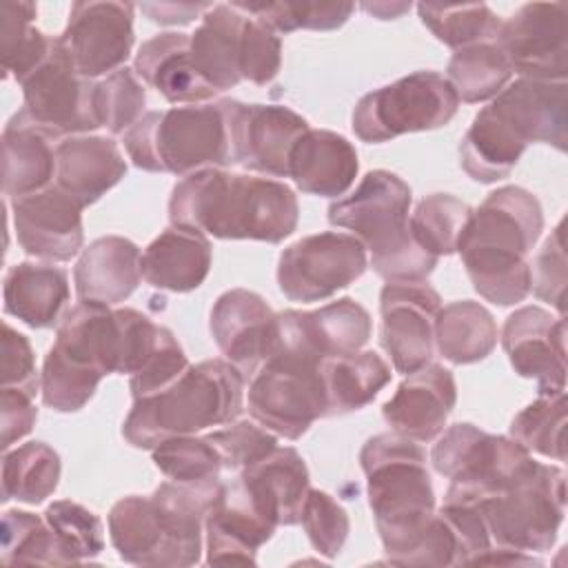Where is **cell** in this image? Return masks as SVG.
Wrapping results in <instances>:
<instances>
[{
  "mask_svg": "<svg viewBox=\"0 0 568 568\" xmlns=\"http://www.w3.org/2000/svg\"><path fill=\"white\" fill-rule=\"evenodd\" d=\"M69 295L67 271L53 264L18 262L4 273V313L31 328H51L60 324Z\"/></svg>",
  "mask_w": 568,
  "mask_h": 568,
  "instance_id": "d6a6232c",
  "label": "cell"
},
{
  "mask_svg": "<svg viewBox=\"0 0 568 568\" xmlns=\"http://www.w3.org/2000/svg\"><path fill=\"white\" fill-rule=\"evenodd\" d=\"M169 220L217 240L280 244L297 229L300 204L293 189L280 180L211 166L184 175L173 186Z\"/></svg>",
  "mask_w": 568,
  "mask_h": 568,
  "instance_id": "6da1fadb",
  "label": "cell"
},
{
  "mask_svg": "<svg viewBox=\"0 0 568 568\" xmlns=\"http://www.w3.org/2000/svg\"><path fill=\"white\" fill-rule=\"evenodd\" d=\"M213 4L197 2H142L140 9L149 16V20L158 24H189L195 16L206 13Z\"/></svg>",
  "mask_w": 568,
  "mask_h": 568,
  "instance_id": "680465c9",
  "label": "cell"
},
{
  "mask_svg": "<svg viewBox=\"0 0 568 568\" xmlns=\"http://www.w3.org/2000/svg\"><path fill=\"white\" fill-rule=\"evenodd\" d=\"M240 481L262 513L277 526L300 524L311 486L306 462L295 448L277 446L260 462L240 470Z\"/></svg>",
  "mask_w": 568,
  "mask_h": 568,
  "instance_id": "83f0119b",
  "label": "cell"
},
{
  "mask_svg": "<svg viewBox=\"0 0 568 568\" xmlns=\"http://www.w3.org/2000/svg\"><path fill=\"white\" fill-rule=\"evenodd\" d=\"M541 231V204L521 186H501L473 209L455 253L486 302L513 306L528 297V255Z\"/></svg>",
  "mask_w": 568,
  "mask_h": 568,
  "instance_id": "7a4b0ae2",
  "label": "cell"
},
{
  "mask_svg": "<svg viewBox=\"0 0 568 568\" xmlns=\"http://www.w3.org/2000/svg\"><path fill=\"white\" fill-rule=\"evenodd\" d=\"M493 113L521 140L544 142L566 151L568 142V84L566 80L517 78L508 82L488 104Z\"/></svg>",
  "mask_w": 568,
  "mask_h": 568,
  "instance_id": "7402d4cb",
  "label": "cell"
},
{
  "mask_svg": "<svg viewBox=\"0 0 568 568\" xmlns=\"http://www.w3.org/2000/svg\"><path fill=\"white\" fill-rule=\"evenodd\" d=\"M211 260V242L204 233L171 224L144 248L142 277L153 288L189 293L204 284Z\"/></svg>",
  "mask_w": 568,
  "mask_h": 568,
  "instance_id": "f546056e",
  "label": "cell"
},
{
  "mask_svg": "<svg viewBox=\"0 0 568 568\" xmlns=\"http://www.w3.org/2000/svg\"><path fill=\"white\" fill-rule=\"evenodd\" d=\"M191 36L166 31L142 42L133 71L171 104H195L211 100L213 91L191 64Z\"/></svg>",
  "mask_w": 568,
  "mask_h": 568,
  "instance_id": "f1b7e54d",
  "label": "cell"
},
{
  "mask_svg": "<svg viewBox=\"0 0 568 568\" xmlns=\"http://www.w3.org/2000/svg\"><path fill=\"white\" fill-rule=\"evenodd\" d=\"M220 102L229 120L233 164L273 178H288L291 151L311 129L308 122L282 104H244L231 98Z\"/></svg>",
  "mask_w": 568,
  "mask_h": 568,
  "instance_id": "9a60e30c",
  "label": "cell"
},
{
  "mask_svg": "<svg viewBox=\"0 0 568 568\" xmlns=\"http://www.w3.org/2000/svg\"><path fill=\"white\" fill-rule=\"evenodd\" d=\"M457 109L459 98L446 75L415 71L362 95L353 109L351 126L362 142L379 144L404 133L446 126Z\"/></svg>",
  "mask_w": 568,
  "mask_h": 568,
  "instance_id": "30bf717a",
  "label": "cell"
},
{
  "mask_svg": "<svg viewBox=\"0 0 568 568\" xmlns=\"http://www.w3.org/2000/svg\"><path fill=\"white\" fill-rule=\"evenodd\" d=\"M38 408L33 397L20 388H2L0 393V448L7 453L11 444L29 435L36 426Z\"/></svg>",
  "mask_w": 568,
  "mask_h": 568,
  "instance_id": "6f0895ef",
  "label": "cell"
},
{
  "mask_svg": "<svg viewBox=\"0 0 568 568\" xmlns=\"http://www.w3.org/2000/svg\"><path fill=\"white\" fill-rule=\"evenodd\" d=\"M326 417L346 415L371 404L390 382V366L375 351H353L320 362Z\"/></svg>",
  "mask_w": 568,
  "mask_h": 568,
  "instance_id": "836d02e7",
  "label": "cell"
},
{
  "mask_svg": "<svg viewBox=\"0 0 568 568\" xmlns=\"http://www.w3.org/2000/svg\"><path fill=\"white\" fill-rule=\"evenodd\" d=\"M60 455L44 442H27L2 457V504L9 499L38 506L60 484Z\"/></svg>",
  "mask_w": 568,
  "mask_h": 568,
  "instance_id": "74e56055",
  "label": "cell"
},
{
  "mask_svg": "<svg viewBox=\"0 0 568 568\" xmlns=\"http://www.w3.org/2000/svg\"><path fill=\"white\" fill-rule=\"evenodd\" d=\"M473 209L450 193H433L419 200L408 217L415 242L435 255H453L457 251L459 235L470 217Z\"/></svg>",
  "mask_w": 568,
  "mask_h": 568,
  "instance_id": "7bdbcfd3",
  "label": "cell"
},
{
  "mask_svg": "<svg viewBox=\"0 0 568 568\" xmlns=\"http://www.w3.org/2000/svg\"><path fill=\"white\" fill-rule=\"evenodd\" d=\"M206 439L215 446L222 468L226 470H244L277 448V437L251 422H235L222 430L209 433Z\"/></svg>",
  "mask_w": 568,
  "mask_h": 568,
  "instance_id": "f907efd6",
  "label": "cell"
},
{
  "mask_svg": "<svg viewBox=\"0 0 568 568\" xmlns=\"http://www.w3.org/2000/svg\"><path fill=\"white\" fill-rule=\"evenodd\" d=\"M495 44L513 73L561 82L568 75V36L564 2H528L501 20Z\"/></svg>",
  "mask_w": 568,
  "mask_h": 568,
  "instance_id": "2e32d148",
  "label": "cell"
},
{
  "mask_svg": "<svg viewBox=\"0 0 568 568\" xmlns=\"http://www.w3.org/2000/svg\"><path fill=\"white\" fill-rule=\"evenodd\" d=\"M251 417L284 439H300L326 417L320 359L275 346L248 384Z\"/></svg>",
  "mask_w": 568,
  "mask_h": 568,
  "instance_id": "8fae6325",
  "label": "cell"
},
{
  "mask_svg": "<svg viewBox=\"0 0 568 568\" xmlns=\"http://www.w3.org/2000/svg\"><path fill=\"white\" fill-rule=\"evenodd\" d=\"M508 430L524 448L566 462V388L541 393L513 417Z\"/></svg>",
  "mask_w": 568,
  "mask_h": 568,
  "instance_id": "60d3db41",
  "label": "cell"
},
{
  "mask_svg": "<svg viewBox=\"0 0 568 568\" xmlns=\"http://www.w3.org/2000/svg\"><path fill=\"white\" fill-rule=\"evenodd\" d=\"M209 328L226 362L248 379L275 346L277 313H273L262 295L246 288H231L215 300Z\"/></svg>",
  "mask_w": 568,
  "mask_h": 568,
  "instance_id": "d6986e66",
  "label": "cell"
},
{
  "mask_svg": "<svg viewBox=\"0 0 568 568\" xmlns=\"http://www.w3.org/2000/svg\"><path fill=\"white\" fill-rule=\"evenodd\" d=\"M477 506L497 546L521 552L550 550L566 515V473L537 462L526 477Z\"/></svg>",
  "mask_w": 568,
  "mask_h": 568,
  "instance_id": "9c48e42d",
  "label": "cell"
},
{
  "mask_svg": "<svg viewBox=\"0 0 568 568\" xmlns=\"http://www.w3.org/2000/svg\"><path fill=\"white\" fill-rule=\"evenodd\" d=\"M300 521L306 530L308 541L320 555L335 559L342 552L351 530V521L346 510L328 493L311 488L304 499Z\"/></svg>",
  "mask_w": 568,
  "mask_h": 568,
  "instance_id": "681fc988",
  "label": "cell"
},
{
  "mask_svg": "<svg viewBox=\"0 0 568 568\" xmlns=\"http://www.w3.org/2000/svg\"><path fill=\"white\" fill-rule=\"evenodd\" d=\"M109 537L120 559L135 566L164 568L166 537L151 497L129 495L109 510Z\"/></svg>",
  "mask_w": 568,
  "mask_h": 568,
  "instance_id": "d590c367",
  "label": "cell"
},
{
  "mask_svg": "<svg viewBox=\"0 0 568 568\" xmlns=\"http://www.w3.org/2000/svg\"><path fill=\"white\" fill-rule=\"evenodd\" d=\"M373 333L368 311L353 297L324 304L317 311L277 313L275 346L300 351L315 359L359 351Z\"/></svg>",
  "mask_w": 568,
  "mask_h": 568,
  "instance_id": "ffe728a7",
  "label": "cell"
},
{
  "mask_svg": "<svg viewBox=\"0 0 568 568\" xmlns=\"http://www.w3.org/2000/svg\"><path fill=\"white\" fill-rule=\"evenodd\" d=\"M153 464L171 481L220 484L222 459L206 437H169L153 448Z\"/></svg>",
  "mask_w": 568,
  "mask_h": 568,
  "instance_id": "7dc6e473",
  "label": "cell"
},
{
  "mask_svg": "<svg viewBox=\"0 0 568 568\" xmlns=\"http://www.w3.org/2000/svg\"><path fill=\"white\" fill-rule=\"evenodd\" d=\"M2 552L0 559L7 566L16 564H42V566H62V555L53 530L44 517H38L27 510H4L2 513Z\"/></svg>",
  "mask_w": 568,
  "mask_h": 568,
  "instance_id": "f6af8a7d",
  "label": "cell"
},
{
  "mask_svg": "<svg viewBox=\"0 0 568 568\" xmlns=\"http://www.w3.org/2000/svg\"><path fill=\"white\" fill-rule=\"evenodd\" d=\"M2 388H20L36 397L40 390V373L27 335L7 322L2 324Z\"/></svg>",
  "mask_w": 568,
  "mask_h": 568,
  "instance_id": "9f6ffc18",
  "label": "cell"
},
{
  "mask_svg": "<svg viewBox=\"0 0 568 568\" xmlns=\"http://www.w3.org/2000/svg\"><path fill=\"white\" fill-rule=\"evenodd\" d=\"M457 404L455 377L442 364H426L410 373L382 406L386 424L417 442H433L446 426L448 415Z\"/></svg>",
  "mask_w": 568,
  "mask_h": 568,
  "instance_id": "cb8c5ba5",
  "label": "cell"
},
{
  "mask_svg": "<svg viewBox=\"0 0 568 568\" xmlns=\"http://www.w3.org/2000/svg\"><path fill=\"white\" fill-rule=\"evenodd\" d=\"M277 524L268 519L253 501L240 477L222 484L206 519V564H255Z\"/></svg>",
  "mask_w": 568,
  "mask_h": 568,
  "instance_id": "603a6c76",
  "label": "cell"
},
{
  "mask_svg": "<svg viewBox=\"0 0 568 568\" xmlns=\"http://www.w3.org/2000/svg\"><path fill=\"white\" fill-rule=\"evenodd\" d=\"M446 71L459 102L468 104L495 98L513 78V69L495 42L457 49Z\"/></svg>",
  "mask_w": 568,
  "mask_h": 568,
  "instance_id": "ab89813d",
  "label": "cell"
},
{
  "mask_svg": "<svg viewBox=\"0 0 568 568\" xmlns=\"http://www.w3.org/2000/svg\"><path fill=\"white\" fill-rule=\"evenodd\" d=\"M51 133L31 122L22 111L13 113L2 131V191L22 197L42 191L55 180V146Z\"/></svg>",
  "mask_w": 568,
  "mask_h": 568,
  "instance_id": "4dcf8cb0",
  "label": "cell"
},
{
  "mask_svg": "<svg viewBox=\"0 0 568 568\" xmlns=\"http://www.w3.org/2000/svg\"><path fill=\"white\" fill-rule=\"evenodd\" d=\"M439 515L446 519L457 544V566L473 564L490 548V532L477 504L444 501Z\"/></svg>",
  "mask_w": 568,
  "mask_h": 568,
  "instance_id": "db71d44e",
  "label": "cell"
},
{
  "mask_svg": "<svg viewBox=\"0 0 568 568\" xmlns=\"http://www.w3.org/2000/svg\"><path fill=\"white\" fill-rule=\"evenodd\" d=\"M44 519L53 530L64 564L91 561L104 550V528L100 517L71 499L47 506Z\"/></svg>",
  "mask_w": 568,
  "mask_h": 568,
  "instance_id": "ee69618b",
  "label": "cell"
},
{
  "mask_svg": "<svg viewBox=\"0 0 568 568\" xmlns=\"http://www.w3.org/2000/svg\"><path fill=\"white\" fill-rule=\"evenodd\" d=\"M244 382L242 373L226 359L213 357L191 364L162 393L133 399L122 424V437L133 448L153 450L169 437L231 424L244 408Z\"/></svg>",
  "mask_w": 568,
  "mask_h": 568,
  "instance_id": "5b68a950",
  "label": "cell"
},
{
  "mask_svg": "<svg viewBox=\"0 0 568 568\" xmlns=\"http://www.w3.org/2000/svg\"><path fill=\"white\" fill-rule=\"evenodd\" d=\"M524 151L526 144L515 138L490 106H484L462 138L459 164L475 182L493 184L510 175Z\"/></svg>",
  "mask_w": 568,
  "mask_h": 568,
  "instance_id": "e575fe53",
  "label": "cell"
},
{
  "mask_svg": "<svg viewBox=\"0 0 568 568\" xmlns=\"http://www.w3.org/2000/svg\"><path fill=\"white\" fill-rule=\"evenodd\" d=\"M362 9L379 20H395L410 9V2H364Z\"/></svg>",
  "mask_w": 568,
  "mask_h": 568,
  "instance_id": "91938a15",
  "label": "cell"
},
{
  "mask_svg": "<svg viewBox=\"0 0 568 568\" xmlns=\"http://www.w3.org/2000/svg\"><path fill=\"white\" fill-rule=\"evenodd\" d=\"M357 171L355 146L335 131L308 129L291 151L288 178L308 195H344L355 182Z\"/></svg>",
  "mask_w": 568,
  "mask_h": 568,
  "instance_id": "4316f807",
  "label": "cell"
},
{
  "mask_svg": "<svg viewBox=\"0 0 568 568\" xmlns=\"http://www.w3.org/2000/svg\"><path fill=\"white\" fill-rule=\"evenodd\" d=\"M16 237L27 255L69 262L84 244L82 206L55 184L11 200Z\"/></svg>",
  "mask_w": 568,
  "mask_h": 568,
  "instance_id": "44dd1931",
  "label": "cell"
},
{
  "mask_svg": "<svg viewBox=\"0 0 568 568\" xmlns=\"http://www.w3.org/2000/svg\"><path fill=\"white\" fill-rule=\"evenodd\" d=\"M368 506L390 564L402 566L435 515V490L424 448L399 435L379 433L359 450Z\"/></svg>",
  "mask_w": 568,
  "mask_h": 568,
  "instance_id": "3957f363",
  "label": "cell"
},
{
  "mask_svg": "<svg viewBox=\"0 0 568 568\" xmlns=\"http://www.w3.org/2000/svg\"><path fill=\"white\" fill-rule=\"evenodd\" d=\"M430 450L433 468L450 479L444 501L477 504L521 477L535 466L530 450L506 435H490L468 422L439 433Z\"/></svg>",
  "mask_w": 568,
  "mask_h": 568,
  "instance_id": "ba28073f",
  "label": "cell"
},
{
  "mask_svg": "<svg viewBox=\"0 0 568 568\" xmlns=\"http://www.w3.org/2000/svg\"><path fill=\"white\" fill-rule=\"evenodd\" d=\"M240 11L257 18L268 29L291 33L297 29L333 31L346 24L355 11L353 2H233Z\"/></svg>",
  "mask_w": 568,
  "mask_h": 568,
  "instance_id": "bcb514c9",
  "label": "cell"
},
{
  "mask_svg": "<svg viewBox=\"0 0 568 568\" xmlns=\"http://www.w3.org/2000/svg\"><path fill=\"white\" fill-rule=\"evenodd\" d=\"M126 173V162L113 138L71 135L55 146L53 184L82 209L98 202Z\"/></svg>",
  "mask_w": 568,
  "mask_h": 568,
  "instance_id": "d4e9b609",
  "label": "cell"
},
{
  "mask_svg": "<svg viewBox=\"0 0 568 568\" xmlns=\"http://www.w3.org/2000/svg\"><path fill=\"white\" fill-rule=\"evenodd\" d=\"M122 326L118 308L80 302L64 313L40 373L44 406L75 413L87 406L104 375L118 373Z\"/></svg>",
  "mask_w": 568,
  "mask_h": 568,
  "instance_id": "8992f818",
  "label": "cell"
},
{
  "mask_svg": "<svg viewBox=\"0 0 568 568\" xmlns=\"http://www.w3.org/2000/svg\"><path fill=\"white\" fill-rule=\"evenodd\" d=\"M131 2H73L58 44L71 67L93 80L122 69L131 55L133 36Z\"/></svg>",
  "mask_w": 568,
  "mask_h": 568,
  "instance_id": "5bb4252c",
  "label": "cell"
},
{
  "mask_svg": "<svg viewBox=\"0 0 568 568\" xmlns=\"http://www.w3.org/2000/svg\"><path fill=\"white\" fill-rule=\"evenodd\" d=\"M246 13L231 4H213L191 33V64L213 89L226 91L242 82L240 44Z\"/></svg>",
  "mask_w": 568,
  "mask_h": 568,
  "instance_id": "1f68e13d",
  "label": "cell"
},
{
  "mask_svg": "<svg viewBox=\"0 0 568 568\" xmlns=\"http://www.w3.org/2000/svg\"><path fill=\"white\" fill-rule=\"evenodd\" d=\"M368 268L364 244L348 233L306 235L280 253L277 284L291 302H322Z\"/></svg>",
  "mask_w": 568,
  "mask_h": 568,
  "instance_id": "7c38bea8",
  "label": "cell"
},
{
  "mask_svg": "<svg viewBox=\"0 0 568 568\" xmlns=\"http://www.w3.org/2000/svg\"><path fill=\"white\" fill-rule=\"evenodd\" d=\"M497 344V324L488 308L473 300L450 302L435 320V346L453 364L486 359Z\"/></svg>",
  "mask_w": 568,
  "mask_h": 568,
  "instance_id": "8d00e7d4",
  "label": "cell"
},
{
  "mask_svg": "<svg viewBox=\"0 0 568 568\" xmlns=\"http://www.w3.org/2000/svg\"><path fill=\"white\" fill-rule=\"evenodd\" d=\"M282 69V40L264 22L246 13L242 44H240V73L257 87L268 84Z\"/></svg>",
  "mask_w": 568,
  "mask_h": 568,
  "instance_id": "816d5d0a",
  "label": "cell"
},
{
  "mask_svg": "<svg viewBox=\"0 0 568 568\" xmlns=\"http://www.w3.org/2000/svg\"><path fill=\"white\" fill-rule=\"evenodd\" d=\"M129 160L151 173L189 175L233 164L231 131L222 102L173 106L144 113L124 131Z\"/></svg>",
  "mask_w": 568,
  "mask_h": 568,
  "instance_id": "52a82bcc",
  "label": "cell"
},
{
  "mask_svg": "<svg viewBox=\"0 0 568 568\" xmlns=\"http://www.w3.org/2000/svg\"><path fill=\"white\" fill-rule=\"evenodd\" d=\"M146 93L133 69H118L95 84V106L102 126L118 135L129 131L144 111Z\"/></svg>",
  "mask_w": 568,
  "mask_h": 568,
  "instance_id": "c3c4849f",
  "label": "cell"
},
{
  "mask_svg": "<svg viewBox=\"0 0 568 568\" xmlns=\"http://www.w3.org/2000/svg\"><path fill=\"white\" fill-rule=\"evenodd\" d=\"M424 27L450 49H464L479 42H495L501 18L488 4H417Z\"/></svg>",
  "mask_w": 568,
  "mask_h": 568,
  "instance_id": "b9f144b4",
  "label": "cell"
},
{
  "mask_svg": "<svg viewBox=\"0 0 568 568\" xmlns=\"http://www.w3.org/2000/svg\"><path fill=\"white\" fill-rule=\"evenodd\" d=\"M189 359L180 346V342L175 339V335H171L164 346L149 359V364L138 371L135 375H131L129 379V388H131V397L133 399H142V397H151L162 393L164 388H169L186 368H189Z\"/></svg>",
  "mask_w": 568,
  "mask_h": 568,
  "instance_id": "11a10c76",
  "label": "cell"
},
{
  "mask_svg": "<svg viewBox=\"0 0 568 568\" xmlns=\"http://www.w3.org/2000/svg\"><path fill=\"white\" fill-rule=\"evenodd\" d=\"M142 280V253L135 242L122 235L93 240L75 262L73 284L80 302L120 304Z\"/></svg>",
  "mask_w": 568,
  "mask_h": 568,
  "instance_id": "484cf974",
  "label": "cell"
},
{
  "mask_svg": "<svg viewBox=\"0 0 568 568\" xmlns=\"http://www.w3.org/2000/svg\"><path fill=\"white\" fill-rule=\"evenodd\" d=\"M530 291L535 295L559 311V315L566 313V284H568V271H566V244H564V222H559L552 233L546 237L541 251L535 257V264H530Z\"/></svg>",
  "mask_w": 568,
  "mask_h": 568,
  "instance_id": "f5cc1de1",
  "label": "cell"
},
{
  "mask_svg": "<svg viewBox=\"0 0 568 568\" xmlns=\"http://www.w3.org/2000/svg\"><path fill=\"white\" fill-rule=\"evenodd\" d=\"M38 7L33 2H4L0 7V53L4 78L18 84L36 71L51 53L53 40L33 27Z\"/></svg>",
  "mask_w": 568,
  "mask_h": 568,
  "instance_id": "f35d334b",
  "label": "cell"
},
{
  "mask_svg": "<svg viewBox=\"0 0 568 568\" xmlns=\"http://www.w3.org/2000/svg\"><path fill=\"white\" fill-rule=\"evenodd\" d=\"M439 293L426 282H388L379 293V342L397 373L426 366L435 348Z\"/></svg>",
  "mask_w": 568,
  "mask_h": 568,
  "instance_id": "e0dca14e",
  "label": "cell"
},
{
  "mask_svg": "<svg viewBox=\"0 0 568 568\" xmlns=\"http://www.w3.org/2000/svg\"><path fill=\"white\" fill-rule=\"evenodd\" d=\"M501 346L519 377L537 382V395L566 388V320L541 306H521L501 328Z\"/></svg>",
  "mask_w": 568,
  "mask_h": 568,
  "instance_id": "ac0fdd59",
  "label": "cell"
},
{
  "mask_svg": "<svg viewBox=\"0 0 568 568\" xmlns=\"http://www.w3.org/2000/svg\"><path fill=\"white\" fill-rule=\"evenodd\" d=\"M410 186L386 169L368 171L357 189L331 202L328 222L353 231L371 251L373 271L386 282H426L437 257L424 251L408 226Z\"/></svg>",
  "mask_w": 568,
  "mask_h": 568,
  "instance_id": "277c9868",
  "label": "cell"
},
{
  "mask_svg": "<svg viewBox=\"0 0 568 568\" xmlns=\"http://www.w3.org/2000/svg\"><path fill=\"white\" fill-rule=\"evenodd\" d=\"M93 80L80 75L53 40L47 60L22 82V113L55 140L84 135L102 126L95 106Z\"/></svg>",
  "mask_w": 568,
  "mask_h": 568,
  "instance_id": "4fadbf2b",
  "label": "cell"
}]
</instances>
